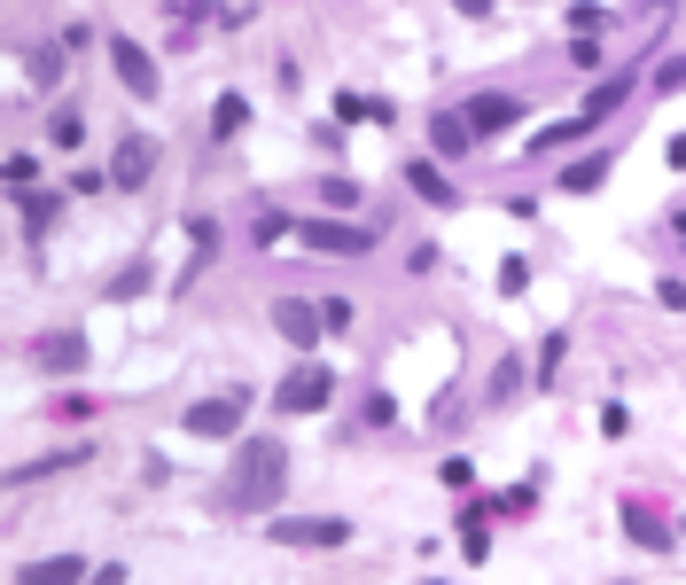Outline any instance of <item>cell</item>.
I'll use <instances>...</instances> for the list:
<instances>
[{
    "label": "cell",
    "mask_w": 686,
    "mask_h": 585,
    "mask_svg": "<svg viewBox=\"0 0 686 585\" xmlns=\"http://www.w3.org/2000/svg\"><path fill=\"white\" fill-rule=\"evenodd\" d=\"M438 484H445V492H468V484H476V468H468V461H445V468H438Z\"/></svg>",
    "instance_id": "26"
},
{
    "label": "cell",
    "mask_w": 686,
    "mask_h": 585,
    "mask_svg": "<svg viewBox=\"0 0 686 585\" xmlns=\"http://www.w3.org/2000/svg\"><path fill=\"white\" fill-rule=\"evenodd\" d=\"M274 328L289 336V352H312L328 320H320V305H305V297H274Z\"/></svg>",
    "instance_id": "7"
},
{
    "label": "cell",
    "mask_w": 686,
    "mask_h": 585,
    "mask_svg": "<svg viewBox=\"0 0 686 585\" xmlns=\"http://www.w3.org/2000/svg\"><path fill=\"white\" fill-rule=\"evenodd\" d=\"M32 360H40V375H78L86 367V336L78 328H47V336L32 344Z\"/></svg>",
    "instance_id": "8"
},
{
    "label": "cell",
    "mask_w": 686,
    "mask_h": 585,
    "mask_svg": "<svg viewBox=\"0 0 686 585\" xmlns=\"http://www.w3.org/2000/svg\"><path fill=\"white\" fill-rule=\"evenodd\" d=\"M406 188H413L429 211H461V180H445L429 156H413V164H406Z\"/></svg>",
    "instance_id": "9"
},
{
    "label": "cell",
    "mask_w": 686,
    "mask_h": 585,
    "mask_svg": "<svg viewBox=\"0 0 686 585\" xmlns=\"http://www.w3.org/2000/svg\"><path fill=\"white\" fill-rule=\"evenodd\" d=\"M461 118L476 125V141H491V133H507L514 118H523V102H514V95H499V87H491V95H468V110H461Z\"/></svg>",
    "instance_id": "10"
},
{
    "label": "cell",
    "mask_w": 686,
    "mask_h": 585,
    "mask_svg": "<svg viewBox=\"0 0 686 585\" xmlns=\"http://www.w3.org/2000/svg\"><path fill=\"white\" fill-rule=\"evenodd\" d=\"M655 87H663V95H678V87H686V63H678V55H671V63H655Z\"/></svg>",
    "instance_id": "27"
},
{
    "label": "cell",
    "mask_w": 686,
    "mask_h": 585,
    "mask_svg": "<svg viewBox=\"0 0 686 585\" xmlns=\"http://www.w3.org/2000/svg\"><path fill=\"white\" fill-rule=\"evenodd\" d=\"M305 250H328V258H343V250H352V258H359V250H375V227H352V219H305Z\"/></svg>",
    "instance_id": "5"
},
{
    "label": "cell",
    "mask_w": 686,
    "mask_h": 585,
    "mask_svg": "<svg viewBox=\"0 0 686 585\" xmlns=\"http://www.w3.org/2000/svg\"><path fill=\"white\" fill-rule=\"evenodd\" d=\"M110 63H118L125 87H133V102H156V95H164V78H156V63H148L141 40H110Z\"/></svg>",
    "instance_id": "6"
},
{
    "label": "cell",
    "mask_w": 686,
    "mask_h": 585,
    "mask_svg": "<svg viewBox=\"0 0 686 585\" xmlns=\"http://www.w3.org/2000/svg\"><path fill=\"white\" fill-rule=\"evenodd\" d=\"M24 577H86L78 554H47V562H24Z\"/></svg>",
    "instance_id": "24"
},
{
    "label": "cell",
    "mask_w": 686,
    "mask_h": 585,
    "mask_svg": "<svg viewBox=\"0 0 686 585\" xmlns=\"http://www.w3.org/2000/svg\"><path fill=\"white\" fill-rule=\"evenodd\" d=\"M624 531H632V547H648V554H663V547H671V539H663V523L640 508V499H624Z\"/></svg>",
    "instance_id": "15"
},
{
    "label": "cell",
    "mask_w": 686,
    "mask_h": 585,
    "mask_svg": "<svg viewBox=\"0 0 686 585\" xmlns=\"http://www.w3.org/2000/svg\"><path fill=\"white\" fill-rule=\"evenodd\" d=\"M453 9H461V16H491V0H453Z\"/></svg>",
    "instance_id": "29"
},
{
    "label": "cell",
    "mask_w": 686,
    "mask_h": 585,
    "mask_svg": "<svg viewBox=\"0 0 686 585\" xmlns=\"http://www.w3.org/2000/svg\"><path fill=\"white\" fill-rule=\"evenodd\" d=\"M320 203H328V211H359V180L328 173V180H320Z\"/></svg>",
    "instance_id": "20"
},
{
    "label": "cell",
    "mask_w": 686,
    "mask_h": 585,
    "mask_svg": "<svg viewBox=\"0 0 686 585\" xmlns=\"http://www.w3.org/2000/svg\"><path fill=\"white\" fill-rule=\"evenodd\" d=\"M562 352H569V344H562V336H546V352H539V383H554V367H562Z\"/></svg>",
    "instance_id": "28"
},
{
    "label": "cell",
    "mask_w": 686,
    "mask_h": 585,
    "mask_svg": "<svg viewBox=\"0 0 686 585\" xmlns=\"http://www.w3.org/2000/svg\"><path fill=\"white\" fill-rule=\"evenodd\" d=\"M671 173H686V133H678V141H671Z\"/></svg>",
    "instance_id": "30"
},
{
    "label": "cell",
    "mask_w": 686,
    "mask_h": 585,
    "mask_svg": "<svg viewBox=\"0 0 686 585\" xmlns=\"http://www.w3.org/2000/svg\"><path fill=\"white\" fill-rule=\"evenodd\" d=\"M624 95H632V78H600V87H593V95H585V118H593V125H600V118H609V110H617V102H624Z\"/></svg>",
    "instance_id": "17"
},
{
    "label": "cell",
    "mask_w": 686,
    "mask_h": 585,
    "mask_svg": "<svg viewBox=\"0 0 686 585\" xmlns=\"http://www.w3.org/2000/svg\"><path fill=\"white\" fill-rule=\"evenodd\" d=\"M47 141H55V148H78V141H86L78 110H55V118H47Z\"/></svg>",
    "instance_id": "22"
},
{
    "label": "cell",
    "mask_w": 686,
    "mask_h": 585,
    "mask_svg": "<svg viewBox=\"0 0 686 585\" xmlns=\"http://www.w3.org/2000/svg\"><path fill=\"white\" fill-rule=\"evenodd\" d=\"M86 461V445H70V453H47V461H24V468H9V484H40V476H63V468H78Z\"/></svg>",
    "instance_id": "16"
},
{
    "label": "cell",
    "mask_w": 686,
    "mask_h": 585,
    "mask_svg": "<svg viewBox=\"0 0 686 585\" xmlns=\"http://www.w3.org/2000/svg\"><path fill=\"white\" fill-rule=\"evenodd\" d=\"M609 164H617L609 148H600V156H577V164H569V173H562V196H593L600 180H609Z\"/></svg>",
    "instance_id": "13"
},
{
    "label": "cell",
    "mask_w": 686,
    "mask_h": 585,
    "mask_svg": "<svg viewBox=\"0 0 686 585\" xmlns=\"http://www.w3.org/2000/svg\"><path fill=\"white\" fill-rule=\"evenodd\" d=\"M266 539H274V547L328 554V547H343V539H352V523H343V516H274V523H266Z\"/></svg>",
    "instance_id": "2"
},
{
    "label": "cell",
    "mask_w": 686,
    "mask_h": 585,
    "mask_svg": "<svg viewBox=\"0 0 686 585\" xmlns=\"http://www.w3.org/2000/svg\"><path fill=\"white\" fill-rule=\"evenodd\" d=\"M328 398H335V375H328L320 360H297V367L281 375V390H274V406H281V413H320Z\"/></svg>",
    "instance_id": "3"
},
{
    "label": "cell",
    "mask_w": 686,
    "mask_h": 585,
    "mask_svg": "<svg viewBox=\"0 0 686 585\" xmlns=\"http://www.w3.org/2000/svg\"><path fill=\"white\" fill-rule=\"evenodd\" d=\"M585 133H593V118H585V110H577V118H562V125H539V133H531V156L569 148V141H585Z\"/></svg>",
    "instance_id": "14"
},
{
    "label": "cell",
    "mask_w": 686,
    "mask_h": 585,
    "mask_svg": "<svg viewBox=\"0 0 686 585\" xmlns=\"http://www.w3.org/2000/svg\"><path fill=\"white\" fill-rule=\"evenodd\" d=\"M569 32H577V40L609 32V9H600V0H577V9H569Z\"/></svg>",
    "instance_id": "21"
},
{
    "label": "cell",
    "mask_w": 686,
    "mask_h": 585,
    "mask_svg": "<svg viewBox=\"0 0 686 585\" xmlns=\"http://www.w3.org/2000/svg\"><path fill=\"white\" fill-rule=\"evenodd\" d=\"M242 125H250V102H242V95H219V110H211V133L226 141V133H242Z\"/></svg>",
    "instance_id": "19"
},
{
    "label": "cell",
    "mask_w": 686,
    "mask_h": 585,
    "mask_svg": "<svg viewBox=\"0 0 686 585\" xmlns=\"http://www.w3.org/2000/svg\"><path fill=\"white\" fill-rule=\"evenodd\" d=\"M429 141H438L445 156H468V141H476V125H468L461 110H438V118H429Z\"/></svg>",
    "instance_id": "12"
},
{
    "label": "cell",
    "mask_w": 686,
    "mask_h": 585,
    "mask_svg": "<svg viewBox=\"0 0 686 585\" xmlns=\"http://www.w3.org/2000/svg\"><path fill=\"white\" fill-rule=\"evenodd\" d=\"M148 164H156V148L133 133V141H118V164H110V180H118V188H141V180H148Z\"/></svg>",
    "instance_id": "11"
},
{
    "label": "cell",
    "mask_w": 686,
    "mask_h": 585,
    "mask_svg": "<svg viewBox=\"0 0 686 585\" xmlns=\"http://www.w3.org/2000/svg\"><path fill=\"white\" fill-rule=\"evenodd\" d=\"M499 289L523 297V289H531V258H499Z\"/></svg>",
    "instance_id": "25"
},
{
    "label": "cell",
    "mask_w": 686,
    "mask_h": 585,
    "mask_svg": "<svg viewBox=\"0 0 686 585\" xmlns=\"http://www.w3.org/2000/svg\"><path fill=\"white\" fill-rule=\"evenodd\" d=\"M281 492H289V445H281V438H242L226 508H234V516H266Z\"/></svg>",
    "instance_id": "1"
},
{
    "label": "cell",
    "mask_w": 686,
    "mask_h": 585,
    "mask_svg": "<svg viewBox=\"0 0 686 585\" xmlns=\"http://www.w3.org/2000/svg\"><path fill=\"white\" fill-rule=\"evenodd\" d=\"M461 554H468V562H484V554H491V523H484V508H468V516H461Z\"/></svg>",
    "instance_id": "18"
},
{
    "label": "cell",
    "mask_w": 686,
    "mask_h": 585,
    "mask_svg": "<svg viewBox=\"0 0 686 585\" xmlns=\"http://www.w3.org/2000/svg\"><path fill=\"white\" fill-rule=\"evenodd\" d=\"M55 219H63V196H32V203H24V227H32V234H47Z\"/></svg>",
    "instance_id": "23"
},
{
    "label": "cell",
    "mask_w": 686,
    "mask_h": 585,
    "mask_svg": "<svg viewBox=\"0 0 686 585\" xmlns=\"http://www.w3.org/2000/svg\"><path fill=\"white\" fill-rule=\"evenodd\" d=\"M242 413H250V390L234 383V390H219V398L188 406V438H234V430H242Z\"/></svg>",
    "instance_id": "4"
}]
</instances>
